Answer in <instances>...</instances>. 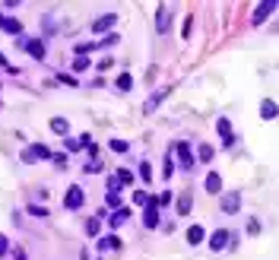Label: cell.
I'll return each instance as SVG.
<instances>
[{
    "mask_svg": "<svg viewBox=\"0 0 279 260\" xmlns=\"http://www.w3.org/2000/svg\"><path fill=\"white\" fill-rule=\"evenodd\" d=\"M172 159H178L175 165L178 168H184V171H193V149H190V143H184V140H178V143H172Z\"/></svg>",
    "mask_w": 279,
    "mask_h": 260,
    "instance_id": "1",
    "label": "cell"
},
{
    "mask_svg": "<svg viewBox=\"0 0 279 260\" xmlns=\"http://www.w3.org/2000/svg\"><path fill=\"white\" fill-rule=\"evenodd\" d=\"M83 203H86V191H83L79 184H73V187H67V194H64V209H70V212H76V209H83Z\"/></svg>",
    "mask_w": 279,
    "mask_h": 260,
    "instance_id": "2",
    "label": "cell"
},
{
    "mask_svg": "<svg viewBox=\"0 0 279 260\" xmlns=\"http://www.w3.org/2000/svg\"><path fill=\"white\" fill-rule=\"evenodd\" d=\"M19 159L26 162V165H35V162H42V159H51V149L42 146V143H32V146H26V149L19 152Z\"/></svg>",
    "mask_w": 279,
    "mask_h": 260,
    "instance_id": "3",
    "label": "cell"
},
{
    "mask_svg": "<svg viewBox=\"0 0 279 260\" xmlns=\"http://www.w3.org/2000/svg\"><path fill=\"white\" fill-rule=\"evenodd\" d=\"M114 26H117V13H102L99 19L89 22V32H92V35H108Z\"/></svg>",
    "mask_w": 279,
    "mask_h": 260,
    "instance_id": "4",
    "label": "cell"
},
{
    "mask_svg": "<svg viewBox=\"0 0 279 260\" xmlns=\"http://www.w3.org/2000/svg\"><path fill=\"white\" fill-rule=\"evenodd\" d=\"M19 48L29 51V57H35V61H45L48 57V48H45L42 38H19Z\"/></svg>",
    "mask_w": 279,
    "mask_h": 260,
    "instance_id": "5",
    "label": "cell"
},
{
    "mask_svg": "<svg viewBox=\"0 0 279 260\" xmlns=\"http://www.w3.org/2000/svg\"><path fill=\"white\" fill-rule=\"evenodd\" d=\"M228 241H232V232H228V229H216V232L210 235V251H216V254L225 251Z\"/></svg>",
    "mask_w": 279,
    "mask_h": 260,
    "instance_id": "6",
    "label": "cell"
},
{
    "mask_svg": "<svg viewBox=\"0 0 279 260\" xmlns=\"http://www.w3.org/2000/svg\"><path fill=\"white\" fill-rule=\"evenodd\" d=\"M105 203L111 206V209H117L121 203H124V197H121V184L114 181V175L108 178V194H105Z\"/></svg>",
    "mask_w": 279,
    "mask_h": 260,
    "instance_id": "7",
    "label": "cell"
},
{
    "mask_svg": "<svg viewBox=\"0 0 279 260\" xmlns=\"http://www.w3.org/2000/svg\"><path fill=\"white\" fill-rule=\"evenodd\" d=\"M219 209L225 216H232V212L241 209V194H219Z\"/></svg>",
    "mask_w": 279,
    "mask_h": 260,
    "instance_id": "8",
    "label": "cell"
},
{
    "mask_svg": "<svg viewBox=\"0 0 279 260\" xmlns=\"http://www.w3.org/2000/svg\"><path fill=\"white\" fill-rule=\"evenodd\" d=\"M276 13V0H263V4L254 10V16H251V26H260V22H266V16Z\"/></svg>",
    "mask_w": 279,
    "mask_h": 260,
    "instance_id": "9",
    "label": "cell"
},
{
    "mask_svg": "<svg viewBox=\"0 0 279 260\" xmlns=\"http://www.w3.org/2000/svg\"><path fill=\"white\" fill-rule=\"evenodd\" d=\"M146 212H143V222H146V229H159L162 222H159V206H155V197H149V203L143 206Z\"/></svg>",
    "mask_w": 279,
    "mask_h": 260,
    "instance_id": "10",
    "label": "cell"
},
{
    "mask_svg": "<svg viewBox=\"0 0 279 260\" xmlns=\"http://www.w3.org/2000/svg\"><path fill=\"white\" fill-rule=\"evenodd\" d=\"M216 130H219V134H222V146H225V149H232V146H235L232 121H228V117H219V121H216Z\"/></svg>",
    "mask_w": 279,
    "mask_h": 260,
    "instance_id": "11",
    "label": "cell"
},
{
    "mask_svg": "<svg viewBox=\"0 0 279 260\" xmlns=\"http://www.w3.org/2000/svg\"><path fill=\"white\" fill-rule=\"evenodd\" d=\"M165 99H168V89H155L152 96H149L146 102H143V114H152V111L159 108V105H162Z\"/></svg>",
    "mask_w": 279,
    "mask_h": 260,
    "instance_id": "12",
    "label": "cell"
},
{
    "mask_svg": "<svg viewBox=\"0 0 279 260\" xmlns=\"http://www.w3.org/2000/svg\"><path fill=\"white\" fill-rule=\"evenodd\" d=\"M184 238H187V244H203V238H206V229L200 226V222H193V226H187V232H184Z\"/></svg>",
    "mask_w": 279,
    "mask_h": 260,
    "instance_id": "13",
    "label": "cell"
},
{
    "mask_svg": "<svg viewBox=\"0 0 279 260\" xmlns=\"http://www.w3.org/2000/svg\"><path fill=\"white\" fill-rule=\"evenodd\" d=\"M206 194H213V197L222 194V175H219V171H210V175H206Z\"/></svg>",
    "mask_w": 279,
    "mask_h": 260,
    "instance_id": "14",
    "label": "cell"
},
{
    "mask_svg": "<svg viewBox=\"0 0 279 260\" xmlns=\"http://www.w3.org/2000/svg\"><path fill=\"white\" fill-rule=\"evenodd\" d=\"M168 26H172V13H168V7H159V13H155V32L165 35Z\"/></svg>",
    "mask_w": 279,
    "mask_h": 260,
    "instance_id": "15",
    "label": "cell"
},
{
    "mask_svg": "<svg viewBox=\"0 0 279 260\" xmlns=\"http://www.w3.org/2000/svg\"><path fill=\"white\" fill-rule=\"evenodd\" d=\"M127 219H130V209H127V206H117V209L111 212V219H108V226H111V229H117V226H124Z\"/></svg>",
    "mask_w": 279,
    "mask_h": 260,
    "instance_id": "16",
    "label": "cell"
},
{
    "mask_svg": "<svg viewBox=\"0 0 279 260\" xmlns=\"http://www.w3.org/2000/svg\"><path fill=\"white\" fill-rule=\"evenodd\" d=\"M121 241L117 235H105V238H99V251H121Z\"/></svg>",
    "mask_w": 279,
    "mask_h": 260,
    "instance_id": "17",
    "label": "cell"
},
{
    "mask_svg": "<svg viewBox=\"0 0 279 260\" xmlns=\"http://www.w3.org/2000/svg\"><path fill=\"white\" fill-rule=\"evenodd\" d=\"M276 111H279V108H276L273 99H263V102H260V117H263V121H276Z\"/></svg>",
    "mask_w": 279,
    "mask_h": 260,
    "instance_id": "18",
    "label": "cell"
},
{
    "mask_svg": "<svg viewBox=\"0 0 279 260\" xmlns=\"http://www.w3.org/2000/svg\"><path fill=\"white\" fill-rule=\"evenodd\" d=\"M178 171V165H175V159H172V152L165 149V159H162V178L165 181H172V175Z\"/></svg>",
    "mask_w": 279,
    "mask_h": 260,
    "instance_id": "19",
    "label": "cell"
},
{
    "mask_svg": "<svg viewBox=\"0 0 279 260\" xmlns=\"http://www.w3.org/2000/svg\"><path fill=\"white\" fill-rule=\"evenodd\" d=\"M48 127H51L54 134H60V137L70 134V121H67V117H51V121H48Z\"/></svg>",
    "mask_w": 279,
    "mask_h": 260,
    "instance_id": "20",
    "label": "cell"
},
{
    "mask_svg": "<svg viewBox=\"0 0 279 260\" xmlns=\"http://www.w3.org/2000/svg\"><path fill=\"white\" fill-rule=\"evenodd\" d=\"M175 209H178V216H187V212L193 209V194H181V197H178V206H175Z\"/></svg>",
    "mask_w": 279,
    "mask_h": 260,
    "instance_id": "21",
    "label": "cell"
},
{
    "mask_svg": "<svg viewBox=\"0 0 279 260\" xmlns=\"http://www.w3.org/2000/svg\"><path fill=\"white\" fill-rule=\"evenodd\" d=\"M95 48H99L95 41H79V45H73V54H76V57H89Z\"/></svg>",
    "mask_w": 279,
    "mask_h": 260,
    "instance_id": "22",
    "label": "cell"
},
{
    "mask_svg": "<svg viewBox=\"0 0 279 260\" xmlns=\"http://www.w3.org/2000/svg\"><path fill=\"white\" fill-rule=\"evenodd\" d=\"M4 32L19 35V38H22V22H19V19H13V16H7V19H4Z\"/></svg>",
    "mask_w": 279,
    "mask_h": 260,
    "instance_id": "23",
    "label": "cell"
},
{
    "mask_svg": "<svg viewBox=\"0 0 279 260\" xmlns=\"http://www.w3.org/2000/svg\"><path fill=\"white\" fill-rule=\"evenodd\" d=\"M108 149H111L114 156H124V152L130 149V143H127V140H117V137H114V140H108Z\"/></svg>",
    "mask_w": 279,
    "mask_h": 260,
    "instance_id": "24",
    "label": "cell"
},
{
    "mask_svg": "<svg viewBox=\"0 0 279 260\" xmlns=\"http://www.w3.org/2000/svg\"><path fill=\"white\" fill-rule=\"evenodd\" d=\"M137 171H140V178H143V184H149V181H152V165H149L146 159H143V162L137 165Z\"/></svg>",
    "mask_w": 279,
    "mask_h": 260,
    "instance_id": "25",
    "label": "cell"
},
{
    "mask_svg": "<svg viewBox=\"0 0 279 260\" xmlns=\"http://www.w3.org/2000/svg\"><path fill=\"white\" fill-rule=\"evenodd\" d=\"M133 89V76L130 73H121L117 76V92H130Z\"/></svg>",
    "mask_w": 279,
    "mask_h": 260,
    "instance_id": "26",
    "label": "cell"
},
{
    "mask_svg": "<svg viewBox=\"0 0 279 260\" xmlns=\"http://www.w3.org/2000/svg\"><path fill=\"white\" fill-rule=\"evenodd\" d=\"M89 67H92V61H89V57H76V61H73V73H86Z\"/></svg>",
    "mask_w": 279,
    "mask_h": 260,
    "instance_id": "27",
    "label": "cell"
},
{
    "mask_svg": "<svg viewBox=\"0 0 279 260\" xmlns=\"http://www.w3.org/2000/svg\"><path fill=\"white\" fill-rule=\"evenodd\" d=\"M114 181H117L121 187H124V184H133V175H130L127 168H117V175H114Z\"/></svg>",
    "mask_w": 279,
    "mask_h": 260,
    "instance_id": "28",
    "label": "cell"
},
{
    "mask_svg": "<svg viewBox=\"0 0 279 260\" xmlns=\"http://www.w3.org/2000/svg\"><path fill=\"white\" fill-rule=\"evenodd\" d=\"M213 152H216V149H213L210 143H200V149H197V156H200V162H210V159H213Z\"/></svg>",
    "mask_w": 279,
    "mask_h": 260,
    "instance_id": "29",
    "label": "cell"
},
{
    "mask_svg": "<svg viewBox=\"0 0 279 260\" xmlns=\"http://www.w3.org/2000/svg\"><path fill=\"white\" fill-rule=\"evenodd\" d=\"M117 41H121V35H117V32H108L105 38H102V41H95V45H102V48H111V45H117Z\"/></svg>",
    "mask_w": 279,
    "mask_h": 260,
    "instance_id": "30",
    "label": "cell"
},
{
    "mask_svg": "<svg viewBox=\"0 0 279 260\" xmlns=\"http://www.w3.org/2000/svg\"><path fill=\"white\" fill-rule=\"evenodd\" d=\"M102 168H105V165H102L99 159H89V162H86V168H83V171H86V175H99Z\"/></svg>",
    "mask_w": 279,
    "mask_h": 260,
    "instance_id": "31",
    "label": "cell"
},
{
    "mask_svg": "<svg viewBox=\"0 0 279 260\" xmlns=\"http://www.w3.org/2000/svg\"><path fill=\"white\" fill-rule=\"evenodd\" d=\"M99 232H102V222H99V219H89V222H86V235H92V238H95Z\"/></svg>",
    "mask_w": 279,
    "mask_h": 260,
    "instance_id": "32",
    "label": "cell"
},
{
    "mask_svg": "<svg viewBox=\"0 0 279 260\" xmlns=\"http://www.w3.org/2000/svg\"><path fill=\"white\" fill-rule=\"evenodd\" d=\"M130 200H133L137 206H146V203H149V194H143V191H133V197H130Z\"/></svg>",
    "mask_w": 279,
    "mask_h": 260,
    "instance_id": "33",
    "label": "cell"
},
{
    "mask_svg": "<svg viewBox=\"0 0 279 260\" xmlns=\"http://www.w3.org/2000/svg\"><path fill=\"white\" fill-rule=\"evenodd\" d=\"M172 191H165V194H159V197H155V206H168V203H172Z\"/></svg>",
    "mask_w": 279,
    "mask_h": 260,
    "instance_id": "34",
    "label": "cell"
},
{
    "mask_svg": "<svg viewBox=\"0 0 279 260\" xmlns=\"http://www.w3.org/2000/svg\"><path fill=\"white\" fill-rule=\"evenodd\" d=\"M7 254H10V238L0 232V257H7Z\"/></svg>",
    "mask_w": 279,
    "mask_h": 260,
    "instance_id": "35",
    "label": "cell"
},
{
    "mask_svg": "<svg viewBox=\"0 0 279 260\" xmlns=\"http://www.w3.org/2000/svg\"><path fill=\"white\" fill-rule=\"evenodd\" d=\"M64 146H67V152H76V149H83V146H79V140H70V137H64Z\"/></svg>",
    "mask_w": 279,
    "mask_h": 260,
    "instance_id": "36",
    "label": "cell"
},
{
    "mask_svg": "<svg viewBox=\"0 0 279 260\" xmlns=\"http://www.w3.org/2000/svg\"><path fill=\"white\" fill-rule=\"evenodd\" d=\"M29 212H32V216H42V219H48V209H45V206H35V203H32V206H29Z\"/></svg>",
    "mask_w": 279,
    "mask_h": 260,
    "instance_id": "37",
    "label": "cell"
},
{
    "mask_svg": "<svg viewBox=\"0 0 279 260\" xmlns=\"http://www.w3.org/2000/svg\"><path fill=\"white\" fill-rule=\"evenodd\" d=\"M10 257H13V260H26V251H22V247H13V251H10Z\"/></svg>",
    "mask_w": 279,
    "mask_h": 260,
    "instance_id": "38",
    "label": "cell"
},
{
    "mask_svg": "<svg viewBox=\"0 0 279 260\" xmlns=\"http://www.w3.org/2000/svg\"><path fill=\"white\" fill-rule=\"evenodd\" d=\"M114 67V61H111V57H102V64H99V70H111Z\"/></svg>",
    "mask_w": 279,
    "mask_h": 260,
    "instance_id": "39",
    "label": "cell"
},
{
    "mask_svg": "<svg viewBox=\"0 0 279 260\" xmlns=\"http://www.w3.org/2000/svg\"><path fill=\"white\" fill-rule=\"evenodd\" d=\"M190 32H193V19H187V22H184V38H190Z\"/></svg>",
    "mask_w": 279,
    "mask_h": 260,
    "instance_id": "40",
    "label": "cell"
},
{
    "mask_svg": "<svg viewBox=\"0 0 279 260\" xmlns=\"http://www.w3.org/2000/svg\"><path fill=\"white\" fill-rule=\"evenodd\" d=\"M0 67H7V70H10V64H7V57H4V54H0Z\"/></svg>",
    "mask_w": 279,
    "mask_h": 260,
    "instance_id": "41",
    "label": "cell"
},
{
    "mask_svg": "<svg viewBox=\"0 0 279 260\" xmlns=\"http://www.w3.org/2000/svg\"><path fill=\"white\" fill-rule=\"evenodd\" d=\"M4 19H7V16H4V13H0V29H4Z\"/></svg>",
    "mask_w": 279,
    "mask_h": 260,
    "instance_id": "42",
    "label": "cell"
}]
</instances>
